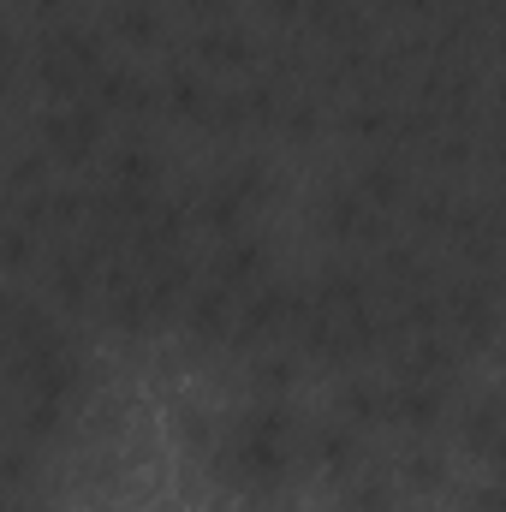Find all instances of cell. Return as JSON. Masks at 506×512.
I'll use <instances>...</instances> for the list:
<instances>
[{"label":"cell","mask_w":506,"mask_h":512,"mask_svg":"<svg viewBox=\"0 0 506 512\" xmlns=\"http://www.w3.org/2000/svg\"><path fill=\"white\" fill-rule=\"evenodd\" d=\"M185 18H197V24H221L227 12H233V0H173Z\"/></svg>","instance_id":"3957f363"},{"label":"cell","mask_w":506,"mask_h":512,"mask_svg":"<svg viewBox=\"0 0 506 512\" xmlns=\"http://www.w3.org/2000/svg\"><path fill=\"white\" fill-rule=\"evenodd\" d=\"M102 108L90 102V96H60L48 114H42V155L48 161H90L96 149H102Z\"/></svg>","instance_id":"6da1fadb"},{"label":"cell","mask_w":506,"mask_h":512,"mask_svg":"<svg viewBox=\"0 0 506 512\" xmlns=\"http://www.w3.org/2000/svg\"><path fill=\"white\" fill-rule=\"evenodd\" d=\"M24 12L42 24H60V18H72V0H24Z\"/></svg>","instance_id":"277c9868"},{"label":"cell","mask_w":506,"mask_h":512,"mask_svg":"<svg viewBox=\"0 0 506 512\" xmlns=\"http://www.w3.org/2000/svg\"><path fill=\"white\" fill-rule=\"evenodd\" d=\"M114 36L131 42V48L161 42V0H120L114 6Z\"/></svg>","instance_id":"7a4b0ae2"}]
</instances>
